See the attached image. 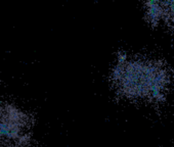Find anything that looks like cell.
Listing matches in <instances>:
<instances>
[{"instance_id": "obj_1", "label": "cell", "mask_w": 174, "mask_h": 147, "mask_svg": "<svg viewBox=\"0 0 174 147\" xmlns=\"http://www.w3.org/2000/svg\"><path fill=\"white\" fill-rule=\"evenodd\" d=\"M116 92L128 100L159 102L165 99L170 84V74L157 59L118 57L112 72Z\"/></svg>"}, {"instance_id": "obj_2", "label": "cell", "mask_w": 174, "mask_h": 147, "mask_svg": "<svg viewBox=\"0 0 174 147\" xmlns=\"http://www.w3.org/2000/svg\"><path fill=\"white\" fill-rule=\"evenodd\" d=\"M31 127V119L22 109L0 104V147H26Z\"/></svg>"}]
</instances>
